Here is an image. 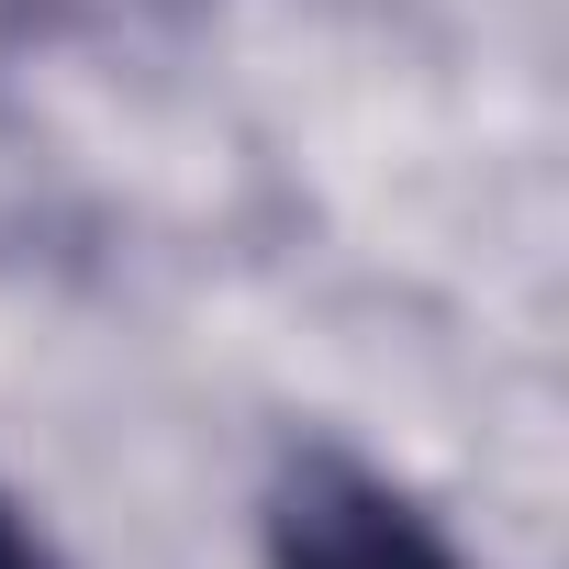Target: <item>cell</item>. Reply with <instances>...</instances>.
I'll list each match as a JSON object with an SVG mask.
<instances>
[{"label":"cell","mask_w":569,"mask_h":569,"mask_svg":"<svg viewBox=\"0 0 569 569\" xmlns=\"http://www.w3.org/2000/svg\"><path fill=\"white\" fill-rule=\"evenodd\" d=\"M268 569H469V558L391 469L347 447H291L268 480Z\"/></svg>","instance_id":"1"},{"label":"cell","mask_w":569,"mask_h":569,"mask_svg":"<svg viewBox=\"0 0 569 569\" xmlns=\"http://www.w3.org/2000/svg\"><path fill=\"white\" fill-rule=\"evenodd\" d=\"M0 569H68V558H57V536L12 502V480H0Z\"/></svg>","instance_id":"2"}]
</instances>
